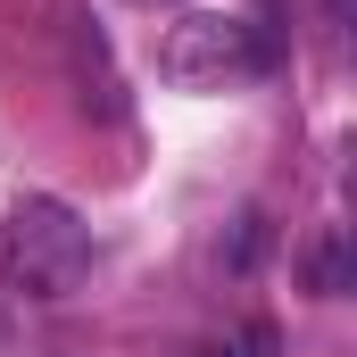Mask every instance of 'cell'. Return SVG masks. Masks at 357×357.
<instances>
[{"label": "cell", "mask_w": 357, "mask_h": 357, "mask_svg": "<svg viewBox=\"0 0 357 357\" xmlns=\"http://www.w3.org/2000/svg\"><path fill=\"white\" fill-rule=\"evenodd\" d=\"M191 357H274V324H266V316H250L233 341H208V349H191Z\"/></svg>", "instance_id": "cell-4"}, {"label": "cell", "mask_w": 357, "mask_h": 357, "mask_svg": "<svg viewBox=\"0 0 357 357\" xmlns=\"http://www.w3.org/2000/svg\"><path fill=\"white\" fill-rule=\"evenodd\" d=\"M274 67V42L250 25V17H208V8H191L167 25V42H158V75L175 91H241L258 84Z\"/></svg>", "instance_id": "cell-2"}, {"label": "cell", "mask_w": 357, "mask_h": 357, "mask_svg": "<svg viewBox=\"0 0 357 357\" xmlns=\"http://www.w3.org/2000/svg\"><path fill=\"white\" fill-rule=\"evenodd\" d=\"M0 258H8V282H17L25 299H75L84 274H91V225L67 208V199L33 191V199L8 208V225H0Z\"/></svg>", "instance_id": "cell-1"}, {"label": "cell", "mask_w": 357, "mask_h": 357, "mask_svg": "<svg viewBox=\"0 0 357 357\" xmlns=\"http://www.w3.org/2000/svg\"><path fill=\"white\" fill-rule=\"evenodd\" d=\"M133 8H175V0H133Z\"/></svg>", "instance_id": "cell-6"}, {"label": "cell", "mask_w": 357, "mask_h": 357, "mask_svg": "<svg viewBox=\"0 0 357 357\" xmlns=\"http://www.w3.org/2000/svg\"><path fill=\"white\" fill-rule=\"evenodd\" d=\"M307 291H316V299H341V291H349V241H341V233H324V241L307 250Z\"/></svg>", "instance_id": "cell-3"}, {"label": "cell", "mask_w": 357, "mask_h": 357, "mask_svg": "<svg viewBox=\"0 0 357 357\" xmlns=\"http://www.w3.org/2000/svg\"><path fill=\"white\" fill-rule=\"evenodd\" d=\"M0 357H8V307H0Z\"/></svg>", "instance_id": "cell-5"}]
</instances>
